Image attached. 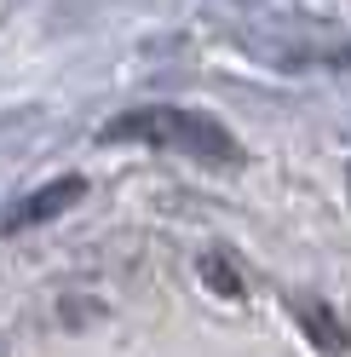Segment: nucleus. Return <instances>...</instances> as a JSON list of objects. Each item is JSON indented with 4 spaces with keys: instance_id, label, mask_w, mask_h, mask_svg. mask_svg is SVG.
<instances>
[{
    "instance_id": "f257e3e1",
    "label": "nucleus",
    "mask_w": 351,
    "mask_h": 357,
    "mask_svg": "<svg viewBox=\"0 0 351 357\" xmlns=\"http://www.w3.org/2000/svg\"><path fill=\"white\" fill-rule=\"evenodd\" d=\"M104 144H150V150H173V155H190V162H208V167H231L236 139L219 127L208 109H185V104H144V109H121L116 121L98 132Z\"/></svg>"
},
{
    "instance_id": "f03ea898",
    "label": "nucleus",
    "mask_w": 351,
    "mask_h": 357,
    "mask_svg": "<svg viewBox=\"0 0 351 357\" xmlns=\"http://www.w3.org/2000/svg\"><path fill=\"white\" fill-rule=\"evenodd\" d=\"M81 178H58V185H40L35 196H24L12 213H6V231H24V225H40V219H52V213H63L70 202H81Z\"/></svg>"
},
{
    "instance_id": "7ed1b4c3",
    "label": "nucleus",
    "mask_w": 351,
    "mask_h": 357,
    "mask_svg": "<svg viewBox=\"0 0 351 357\" xmlns=\"http://www.w3.org/2000/svg\"><path fill=\"white\" fill-rule=\"evenodd\" d=\"M202 277L219 288V294H242V277L225 265V254H208V259H202Z\"/></svg>"
},
{
    "instance_id": "20e7f679",
    "label": "nucleus",
    "mask_w": 351,
    "mask_h": 357,
    "mask_svg": "<svg viewBox=\"0 0 351 357\" xmlns=\"http://www.w3.org/2000/svg\"><path fill=\"white\" fill-rule=\"evenodd\" d=\"M299 311H305V323L317 328V346H334V351H345V334H340V323H334V317H322L317 305H299Z\"/></svg>"
},
{
    "instance_id": "39448f33",
    "label": "nucleus",
    "mask_w": 351,
    "mask_h": 357,
    "mask_svg": "<svg viewBox=\"0 0 351 357\" xmlns=\"http://www.w3.org/2000/svg\"><path fill=\"white\" fill-rule=\"evenodd\" d=\"M345 178H351V173H345Z\"/></svg>"
}]
</instances>
